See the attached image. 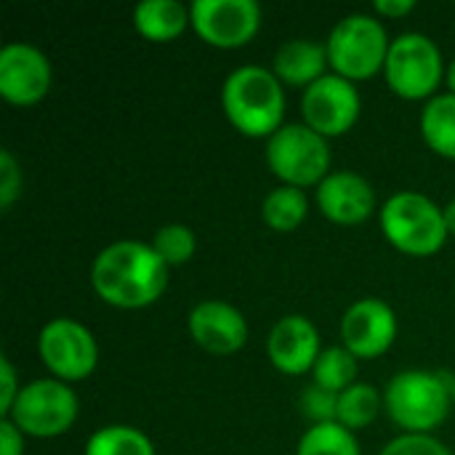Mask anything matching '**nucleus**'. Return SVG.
Returning <instances> with one entry per match:
<instances>
[{"label":"nucleus","instance_id":"obj_1","mask_svg":"<svg viewBox=\"0 0 455 455\" xmlns=\"http://www.w3.org/2000/svg\"><path fill=\"white\" fill-rule=\"evenodd\" d=\"M96 296L117 309H144L168 288V267L152 243L117 240L101 248L91 267Z\"/></svg>","mask_w":455,"mask_h":455},{"label":"nucleus","instance_id":"obj_2","mask_svg":"<svg viewBox=\"0 0 455 455\" xmlns=\"http://www.w3.org/2000/svg\"><path fill=\"white\" fill-rule=\"evenodd\" d=\"M227 120L251 139H269L285 123V91L277 75L261 64H245L227 75L221 85Z\"/></svg>","mask_w":455,"mask_h":455},{"label":"nucleus","instance_id":"obj_3","mask_svg":"<svg viewBox=\"0 0 455 455\" xmlns=\"http://www.w3.org/2000/svg\"><path fill=\"white\" fill-rule=\"evenodd\" d=\"M451 381L432 371H403L384 392V408L403 435H432L451 413Z\"/></svg>","mask_w":455,"mask_h":455},{"label":"nucleus","instance_id":"obj_4","mask_svg":"<svg viewBox=\"0 0 455 455\" xmlns=\"http://www.w3.org/2000/svg\"><path fill=\"white\" fill-rule=\"evenodd\" d=\"M379 221L384 237L405 256H435L448 240L443 208L421 192H395Z\"/></svg>","mask_w":455,"mask_h":455},{"label":"nucleus","instance_id":"obj_5","mask_svg":"<svg viewBox=\"0 0 455 455\" xmlns=\"http://www.w3.org/2000/svg\"><path fill=\"white\" fill-rule=\"evenodd\" d=\"M389 35L379 16L371 13H349L331 29L325 48L328 61L336 75L357 83L373 77L384 69L389 56Z\"/></svg>","mask_w":455,"mask_h":455},{"label":"nucleus","instance_id":"obj_6","mask_svg":"<svg viewBox=\"0 0 455 455\" xmlns=\"http://www.w3.org/2000/svg\"><path fill=\"white\" fill-rule=\"evenodd\" d=\"M267 165L288 187H320L331 173V144L307 123H285L267 139Z\"/></svg>","mask_w":455,"mask_h":455},{"label":"nucleus","instance_id":"obj_7","mask_svg":"<svg viewBox=\"0 0 455 455\" xmlns=\"http://www.w3.org/2000/svg\"><path fill=\"white\" fill-rule=\"evenodd\" d=\"M389 88L411 101L435 96L445 72L440 45L424 32H403L392 40L384 64Z\"/></svg>","mask_w":455,"mask_h":455},{"label":"nucleus","instance_id":"obj_8","mask_svg":"<svg viewBox=\"0 0 455 455\" xmlns=\"http://www.w3.org/2000/svg\"><path fill=\"white\" fill-rule=\"evenodd\" d=\"M77 395L59 379H35L21 387L8 416L21 435L51 440L72 429L77 419Z\"/></svg>","mask_w":455,"mask_h":455},{"label":"nucleus","instance_id":"obj_9","mask_svg":"<svg viewBox=\"0 0 455 455\" xmlns=\"http://www.w3.org/2000/svg\"><path fill=\"white\" fill-rule=\"evenodd\" d=\"M37 355L53 379L72 384L88 379L96 371L99 344L83 323L72 317H53L37 336Z\"/></svg>","mask_w":455,"mask_h":455},{"label":"nucleus","instance_id":"obj_10","mask_svg":"<svg viewBox=\"0 0 455 455\" xmlns=\"http://www.w3.org/2000/svg\"><path fill=\"white\" fill-rule=\"evenodd\" d=\"M360 109L363 99L357 85L336 72L323 75L301 93L304 123L325 139L347 133L357 123Z\"/></svg>","mask_w":455,"mask_h":455},{"label":"nucleus","instance_id":"obj_11","mask_svg":"<svg viewBox=\"0 0 455 455\" xmlns=\"http://www.w3.org/2000/svg\"><path fill=\"white\" fill-rule=\"evenodd\" d=\"M189 16L195 32L213 48H243L261 27L256 0H195Z\"/></svg>","mask_w":455,"mask_h":455},{"label":"nucleus","instance_id":"obj_12","mask_svg":"<svg viewBox=\"0 0 455 455\" xmlns=\"http://www.w3.org/2000/svg\"><path fill=\"white\" fill-rule=\"evenodd\" d=\"M53 80L48 56L32 43H8L0 51V93L16 107L37 104Z\"/></svg>","mask_w":455,"mask_h":455},{"label":"nucleus","instance_id":"obj_13","mask_svg":"<svg viewBox=\"0 0 455 455\" xmlns=\"http://www.w3.org/2000/svg\"><path fill=\"white\" fill-rule=\"evenodd\" d=\"M397 339V315L381 299H360L341 317V344L357 360H373L392 349Z\"/></svg>","mask_w":455,"mask_h":455},{"label":"nucleus","instance_id":"obj_14","mask_svg":"<svg viewBox=\"0 0 455 455\" xmlns=\"http://www.w3.org/2000/svg\"><path fill=\"white\" fill-rule=\"evenodd\" d=\"M192 341L219 357L235 355L248 341V323L237 307L221 299H208L192 307L187 317Z\"/></svg>","mask_w":455,"mask_h":455},{"label":"nucleus","instance_id":"obj_15","mask_svg":"<svg viewBox=\"0 0 455 455\" xmlns=\"http://www.w3.org/2000/svg\"><path fill=\"white\" fill-rule=\"evenodd\" d=\"M320 213L341 227H355L376 213V189L355 171H331L315 192Z\"/></svg>","mask_w":455,"mask_h":455},{"label":"nucleus","instance_id":"obj_16","mask_svg":"<svg viewBox=\"0 0 455 455\" xmlns=\"http://www.w3.org/2000/svg\"><path fill=\"white\" fill-rule=\"evenodd\" d=\"M320 331L304 315H285L280 317L269 336H267V355L269 363L285 376H304L312 373L320 357Z\"/></svg>","mask_w":455,"mask_h":455},{"label":"nucleus","instance_id":"obj_17","mask_svg":"<svg viewBox=\"0 0 455 455\" xmlns=\"http://www.w3.org/2000/svg\"><path fill=\"white\" fill-rule=\"evenodd\" d=\"M325 67H331L328 48L325 43H317L312 37H291L280 43L272 59V72L277 75V80L304 91L323 75H328Z\"/></svg>","mask_w":455,"mask_h":455},{"label":"nucleus","instance_id":"obj_18","mask_svg":"<svg viewBox=\"0 0 455 455\" xmlns=\"http://www.w3.org/2000/svg\"><path fill=\"white\" fill-rule=\"evenodd\" d=\"M192 24L189 5L181 0H141L133 8V27L144 40L165 43L179 37Z\"/></svg>","mask_w":455,"mask_h":455},{"label":"nucleus","instance_id":"obj_19","mask_svg":"<svg viewBox=\"0 0 455 455\" xmlns=\"http://www.w3.org/2000/svg\"><path fill=\"white\" fill-rule=\"evenodd\" d=\"M421 136L437 155L455 160V93H440L421 109Z\"/></svg>","mask_w":455,"mask_h":455},{"label":"nucleus","instance_id":"obj_20","mask_svg":"<svg viewBox=\"0 0 455 455\" xmlns=\"http://www.w3.org/2000/svg\"><path fill=\"white\" fill-rule=\"evenodd\" d=\"M307 213H309V200H307L304 189L288 187V184L275 187L261 203V216H264L267 227L275 232L299 229L304 224Z\"/></svg>","mask_w":455,"mask_h":455},{"label":"nucleus","instance_id":"obj_21","mask_svg":"<svg viewBox=\"0 0 455 455\" xmlns=\"http://www.w3.org/2000/svg\"><path fill=\"white\" fill-rule=\"evenodd\" d=\"M381 405H384V397L381 392L368 384V381H357L352 384L349 389H344L339 395V413H336V421L341 427H347L349 432H360V429H368L379 413H381Z\"/></svg>","mask_w":455,"mask_h":455},{"label":"nucleus","instance_id":"obj_22","mask_svg":"<svg viewBox=\"0 0 455 455\" xmlns=\"http://www.w3.org/2000/svg\"><path fill=\"white\" fill-rule=\"evenodd\" d=\"M357 373H360V360L344 347H323L315 368H312V379L317 387L341 395L344 389H349L352 384H357Z\"/></svg>","mask_w":455,"mask_h":455},{"label":"nucleus","instance_id":"obj_23","mask_svg":"<svg viewBox=\"0 0 455 455\" xmlns=\"http://www.w3.org/2000/svg\"><path fill=\"white\" fill-rule=\"evenodd\" d=\"M83 455H155V445L136 427L109 424L91 435Z\"/></svg>","mask_w":455,"mask_h":455},{"label":"nucleus","instance_id":"obj_24","mask_svg":"<svg viewBox=\"0 0 455 455\" xmlns=\"http://www.w3.org/2000/svg\"><path fill=\"white\" fill-rule=\"evenodd\" d=\"M296 455H360V445L355 432H349L339 421L312 424L301 435Z\"/></svg>","mask_w":455,"mask_h":455},{"label":"nucleus","instance_id":"obj_25","mask_svg":"<svg viewBox=\"0 0 455 455\" xmlns=\"http://www.w3.org/2000/svg\"><path fill=\"white\" fill-rule=\"evenodd\" d=\"M155 253L165 261V267H181L187 264L197 251V237L187 224H165L152 237Z\"/></svg>","mask_w":455,"mask_h":455},{"label":"nucleus","instance_id":"obj_26","mask_svg":"<svg viewBox=\"0 0 455 455\" xmlns=\"http://www.w3.org/2000/svg\"><path fill=\"white\" fill-rule=\"evenodd\" d=\"M301 411L312 424H331L336 421V413H339V395L312 381L301 395Z\"/></svg>","mask_w":455,"mask_h":455},{"label":"nucleus","instance_id":"obj_27","mask_svg":"<svg viewBox=\"0 0 455 455\" xmlns=\"http://www.w3.org/2000/svg\"><path fill=\"white\" fill-rule=\"evenodd\" d=\"M379 455H451V451L432 435H400Z\"/></svg>","mask_w":455,"mask_h":455},{"label":"nucleus","instance_id":"obj_28","mask_svg":"<svg viewBox=\"0 0 455 455\" xmlns=\"http://www.w3.org/2000/svg\"><path fill=\"white\" fill-rule=\"evenodd\" d=\"M21 195V168L11 149H0V208L11 211V205Z\"/></svg>","mask_w":455,"mask_h":455},{"label":"nucleus","instance_id":"obj_29","mask_svg":"<svg viewBox=\"0 0 455 455\" xmlns=\"http://www.w3.org/2000/svg\"><path fill=\"white\" fill-rule=\"evenodd\" d=\"M21 387L16 381V371L8 357H0V419L11 413Z\"/></svg>","mask_w":455,"mask_h":455},{"label":"nucleus","instance_id":"obj_30","mask_svg":"<svg viewBox=\"0 0 455 455\" xmlns=\"http://www.w3.org/2000/svg\"><path fill=\"white\" fill-rule=\"evenodd\" d=\"M0 455H24V435L11 419H0Z\"/></svg>","mask_w":455,"mask_h":455},{"label":"nucleus","instance_id":"obj_31","mask_svg":"<svg viewBox=\"0 0 455 455\" xmlns=\"http://www.w3.org/2000/svg\"><path fill=\"white\" fill-rule=\"evenodd\" d=\"M373 8H376V13H381V16L400 19V16H408V13L416 8V0H376Z\"/></svg>","mask_w":455,"mask_h":455},{"label":"nucleus","instance_id":"obj_32","mask_svg":"<svg viewBox=\"0 0 455 455\" xmlns=\"http://www.w3.org/2000/svg\"><path fill=\"white\" fill-rule=\"evenodd\" d=\"M445 213V227H448V235H455V197L443 208Z\"/></svg>","mask_w":455,"mask_h":455},{"label":"nucleus","instance_id":"obj_33","mask_svg":"<svg viewBox=\"0 0 455 455\" xmlns=\"http://www.w3.org/2000/svg\"><path fill=\"white\" fill-rule=\"evenodd\" d=\"M448 88H451V93H455V59L448 64Z\"/></svg>","mask_w":455,"mask_h":455},{"label":"nucleus","instance_id":"obj_34","mask_svg":"<svg viewBox=\"0 0 455 455\" xmlns=\"http://www.w3.org/2000/svg\"><path fill=\"white\" fill-rule=\"evenodd\" d=\"M451 397H453V405H455V379L451 381Z\"/></svg>","mask_w":455,"mask_h":455}]
</instances>
